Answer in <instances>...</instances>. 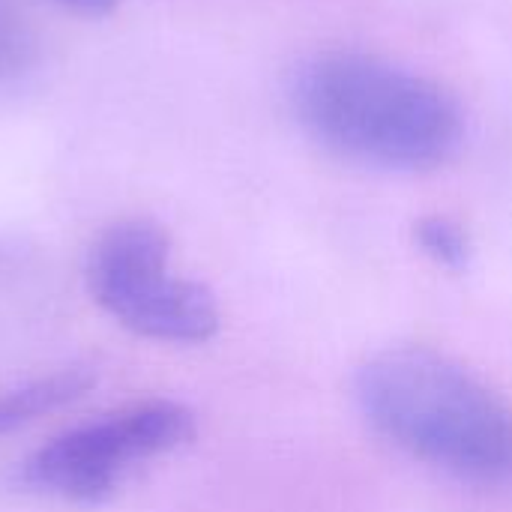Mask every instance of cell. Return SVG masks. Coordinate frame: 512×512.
Listing matches in <instances>:
<instances>
[{"label": "cell", "mask_w": 512, "mask_h": 512, "mask_svg": "<svg viewBox=\"0 0 512 512\" xmlns=\"http://www.w3.org/2000/svg\"><path fill=\"white\" fill-rule=\"evenodd\" d=\"M369 423L414 459L474 486H512V405L459 360L384 348L357 372Z\"/></svg>", "instance_id": "obj_1"}, {"label": "cell", "mask_w": 512, "mask_h": 512, "mask_svg": "<svg viewBox=\"0 0 512 512\" xmlns=\"http://www.w3.org/2000/svg\"><path fill=\"white\" fill-rule=\"evenodd\" d=\"M300 108L327 144L387 168H435L462 141L459 105L435 81L363 54L315 63Z\"/></svg>", "instance_id": "obj_2"}, {"label": "cell", "mask_w": 512, "mask_h": 512, "mask_svg": "<svg viewBox=\"0 0 512 512\" xmlns=\"http://www.w3.org/2000/svg\"><path fill=\"white\" fill-rule=\"evenodd\" d=\"M168 258L171 243L156 222L123 219L93 243L87 288L114 321L144 339L207 342L219 330V306L204 285L174 276Z\"/></svg>", "instance_id": "obj_3"}, {"label": "cell", "mask_w": 512, "mask_h": 512, "mask_svg": "<svg viewBox=\"0 0 512 512\" xmlns=\"http://www.w3.org/2000/svg\"><path fill=\"white\" fill-rule=\"evenodd\" d=\"M195 435V417L171 399H144L69 429L21 465V483L66 501L108 498L126 471L165 456Z\"/></svg>", "instance_id": "obj_4"}, {"label": "cell", "mask_w": 512, "mask_h": 512, "mask_svg": "<svg viewBox=\"0 0 512 512\" xmlns=\"http://www.w3.org/2000/svg\"><path fill=\"white\" fill-rule=\"evenodd\" d=\"M93 381L96 378L84 369H63V372L27 381L9 393H3L0 396V435H9L45 414H54V411L78 402L93 387Z\"/></svg>", "instance_id": "obj_5"}, {"label": "cell", "mask_w": 512, "mask_h": 512, "mask_svg": "<svg viewBox=\"0 0 512 512\" xmlns=\"http://www.w3.org/2000/svg\"><path fill=\"white\" fill-rule=\"evenodd\" d=\"M417 240L426 249V255H432L444 267H462L468 261V237L450 219L441 216L423 219L417 225Z\"/></svg>", "instance_id": "obj_6"}, {"label": "cell", "mask_w": 512, "mask_h": 512, "mask_svg": "<svg viewBox=\"0 0 512 512\" xmlns=\"http://www.w3.org/2000/svg\"><path fill=\"white\" fill-rule=\"evenodd\" d=\"M63 3H69V6H75V9H81V12H105L114 0H63Z\"/></svg>", "instance_id": "obj_7"}]
</instances>
